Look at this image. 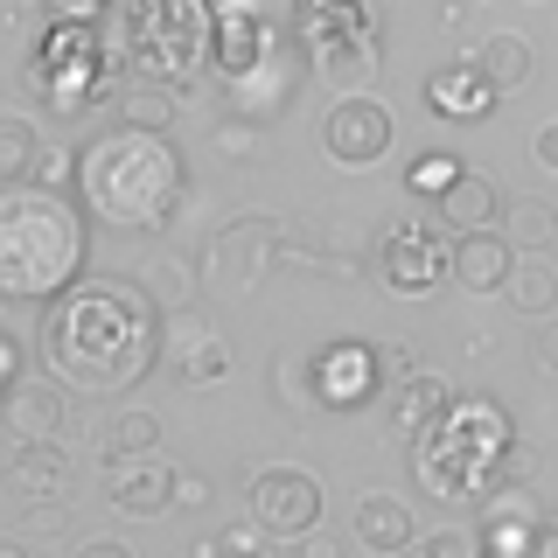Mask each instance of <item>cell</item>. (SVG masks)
I'll use <instances>...</instances> for the list:
<instances>
[{
	"mask_svg": "<svg viewBox=\"0 0 558 558\" xmlns=\"http://www.w3.org/2000/svg\"><path fill=\"white\" fill-rule=\"evenodd\" d=\"M161 322L154 293L140 279H77L43 307V363L63 391H133L161 363Z\"/></svg>",
	"mask_w": 558,
	"mask_h": 558,
	"instance_id": "cell-1",
	"label": "cell"
},
{
	"mask_svg": "<svg viewBox=\"0 0 558 558\" xmlns=\"http://www.w3.org/2000/svg\"><path fill=\"white\" fill-rule=\"evenodd\" d=\"M77 189H84V209L112 231H168L174 209H182V154H174L168 133L119 119L112 133H98L84 147Z\"/></svg>",
	"mask_w": 558,
	"mask_h": 558,
	"instance_id": "cell-2",
	"label": "cell"
},
{
	"mask_svg": "<svg viewBox=\"0 0 558 558\" xmlns=\"http://www.w3.org/2000/svg\"><path fill=\"white\" fill-rule=\"evenodd\" d=\"M84 252H92V223L70 196H49L35 182L0 189V293L8 301L49 307L84 279Z\"/></svg>",
	"mask_w": 558,
	"mask_h": 558,
	"instance_id": "cell-3",
	"label": "cell"
},
{
	"mask_svg": "<svg viewBox=\"0 0 558 558\" xmlns=\"http://www.w3.org/2000/svg\"><path fill=\"white\" fill-rule=\"evenodd\" d=\"M517 468V418L482 391H453V405L412 440V475L440 502H488Z\"/></svg>",
	"mask_w": 558,
	"mask_h": 558,
	"instance_id": "cell-4",
	"label": "cell"
},
{
	"mask_svg": "<svg viewBox=\"0 0 558 558\" xmlns=\"http://www.w3.org/2000/svg\"><path fill=\"white\" fill-rule=\"evenodd\" d=\"M98 28L133 84L189 92L203 70H217V0H112Z\"/></svg>",
	"mask_w": 558,
	"mask_h": 558,
	"instance_id": "cell-5",
	"label": "cell"
},
{
	"mask_svg": "<svg viewBox=\"0 0 558 558\" xmlns=\"http://www.w3.org/2000/svg\"><path fill=\"white\" fill-rule=\"evenodd\" d=\"M287 35L301 43L314 77H328L336 92H363L384 63V28H377L371 0H301Z\"/></svg>",
	"mask_w": 558,
	"mask_h": 558,
	"instance_id": "cell-6",
	"label": "cell"
},
{
	"mask_svg": "<svg viewBox=\"0 0 558 558\" xmlns=\"http://www.w3.org/2000/svg\"><path fill=\"white\" fill-rule=\"evenodd\" d=\"M28 77L57 112H98L105 98H126L119 92L126 63L112 57V43H105L98 22H49L43 43H35Z\"/></svg>",
	"mask_w": 558,
	"mask_h": 558,
	"instance_id": "cell-7",
	"label": "cell"
},
{
	"mask_svg": "<svg viewBox=\"0 0 558 558\" xmlns=\"http://www.w3.org/2000/svg\"><path fill=\"white\" fill-rule=\"evenodd\" d=\"M371 272H377L384 293H398V301H426L440 279H453V231L447 223H426V217L391 223V231L377 238V252H371Z\"/></svg>",
	"mask_w": 558,
	"mask_h": 558,
	"instance_id": "cell-8",
	"label": "cell"
},
{
	"mask_svg": "<svg viewBox=\"0 0 558 558\" xmlns=\"http://www.w3.org/2000/svg\"><path fill=\"white\" fill-rule=\"evenodd\" d=\"M244 502H252V523L272 537V545H301V537L322 531V482L307 475V468H258L252 488H244Z\"/></svg>",
	"mask_w": 558,
	"mask_h": 558,
	"instance_id": "cell-9",
	"label": "cell"
},
{
	"mask_svg": "<svg viewBox=\"0 0 558 558\" xmlns=\"http://www.w3.org/2000/svg\"><path fill=\"white\" fill-rule=\"evenodd\" d=\"M307 77H314V70L301 57V43H293V35H279V49H272L266 63L223 84V112H231V119H252V126H272V119H287V105L301 98Z\"/></svg>",
	"mask_w": 558,
	"mask_h": 558,
	"instance_id": "cell-10",
	"label": "cell"
},
{
	"mask_svg": "<svg viewBox=\"0 0 558 558\" xmlns=\"http://www.w3.org/2000/svg\"><path fill=\"white\" fill-rule=\"evenodd\" d=\"M391 140H398V119H391V105L371 98V92H342L322 119V147H328L336 168H377L384 154H391Z\"/></svg>",
	"mask_w": 558,
	"mask_h": 558,
	"instance_id": "cell-11",
	"label": "cell"
},
{
	"mask_svg": "<svg viewBox=\"0 0 558 558\" xmlns=\"http://www.w3.org/2000/svg\"><path fill=\"white\" fill-rule=\"evenodd\" d=\"M545 537H551L545 502H537L523 482H502L496 496L482 502V523H475V558H545Z\"/></svg>",
	"mask_w": 558,
	"mask_h": 558,
	"instance_id": "cell-12",
	"label": "cell"
},
{
	"mask_svg": "<svg viewBox=\"0 0 558 558\" xmlns=\"http://www.w3.org/2000/svg\"><path fill=\"white\" fill-rule=\"evenodd\" d=\"M314 391H322L328 412H363L384 391V349L349 342V336L322 342L314 349Z\"/></svg>",
	"mask_w": 558,
	"mask_h": 558,
	"instance_id": "cell-13",
	"label": "cell"
},
{
	"mask_svg": "<svg viewBox=\"0 0 558 558\" xmlns=\"http://www.w3.org/2000/svg\"><path fill=\"white\" fill-rule=\"evenodd\" d=\"M279 49V22L266 0H217V77L231 84Z\"/></svg>",
	"mask_w": 558,
	"mask_h": 558,
	"instance_id": "cell-14",
	"label": "cell"
},
{
	"mask_svg": "<svg viewBox=\"0 0 558 558\" xmlns=\"http://www.w3.org/2000/svg\"><path fill=\"white\" fill-rule=\"evenodd\" d=\"M174 482H182V468H168L161 453H105V488L126 517L174 510Z\"/></svg>",
	"mask_w": 558,
	"mask_h": 558,
	"instance_id": "cell-15",
	"label": "cell"
},
{
	"mask_svg": "<svg viewBox=\"0 0 558 558\" xmlns=\"http://www.w3.org/2000/svg\"><path fill=\"white\" fill-rule=\"evenodd\" d=\"M0 426H8V440L14 447H57L63 440V426H70V398H63V384L57 377H43V384H14L8 391V405H0Z\"/></svg>",
	"mask_w": 558,
	"mask_h": 558,
	"instance_id": "cell-16",
	"label": "cell"
},
{
	"mask_svg": "<svg viewBox=\"0 0 558 558\" xmlns=\"http://www.w3.org/2000/svg\"><path fill=\"white\" fill-rule=\"evenodd\" d=\"M496 84L482 77V63L475 57H453L447 70H433L426 77V105H433V119H447V126H482L488 112H496Z\"/></svg>",
	"mask_w": 558,
	"mask_h": 558,
	"instance_id": "cell-17",
	"label": "cell"
},
{
	"mask_svg": "<svg viewBox=\"0 0 558 558\" xmlns=\"http://www.w3.org/2000/svg\"><path fill=\"white\" fill-rule=\"evenodd\" d=\"M517 258L523 252L502 231H461L453 238V287L461 293H510Z\"/></svg>",
	"mask_w": 558,
	"mask_h": 558,
	"instance_id": "cell-18",
	"label": "cell"
},
{
	"mask_svg": "<svg viewBox=\"0 0 558 558\" xmlns=\"http://www.w3.org/2000/svg\"><path fill=\"white\" fill-rule=\"evenodd\" d=\"M349 531H356V545L371 551V558H391V551H405L412 545V502H398L391 488H363L356 496V523H349Z\"/></svg>",
	"mask_w": 558,
	"mask_h": 558,
	"instance_id": "cell-19",
	"label": "cell"
},
{
	"mask_svg": "<svg viewBox=\"0 0 558 558\" xmlns=\"http://www.w3.org/2000/svg\"><path fill=\"white\" fill-rule=\"evenodd\" d=\"M502 209H510V196H502L488 174L468 168L461 182H453L447 196H440V223H447L453 238H461V231H488V223H502Z\"/></svg>",
	"mask_w": 558,
	"mask_h": 558,
	"instance_id": "cell-20",
	"label": "cell"
},
{
	"mask_svg": "<svg viewBox=\"0 0 558 558\" xmlns=\"http://www.w3.org/2000/svg\"><path fill=\"white\" fill-rule=\"evenodd\" d=\"M447 405H453V384H447V377H433V371H418V377H405V384L391 391V433L418 440V433H426Z\"/></svg>",
	"mask_w": 558,
	"mask_h": 558,
	"instance_id": "cell-21",
	"label": "cell"
},
{
	"mask_svg": "<svg viewBox=\"0 0 558 558\" xmlns=\"http://www.w3.org/2000/svg\"><path fill=\"white\" fill-rule=\"evenodd\" d=\"M475 63H482V77L496 84L502 98H510V92H523V84H531V70H537L531 43H523V35H510V28H502V35H488V43L475 49Z\"/></svg>",
	"mask_w": 558,
	"mask_h": 558,
	"instance_id": "cell-22",
	"label": "cell"
},
{
	"mask_svg": "<svg viewBox=\"0 0 558 558\" xmlns=\"http://www.w3.org/2000/svg\"><path fill=\"white\" fill-rule=\"evenodd\" d=\"M502 238L517 244L523 258H545L551 244H558V209L551 203H537V196H510V209H502Z\"/></svg>",
	"mask_w": 558,
	"mask_h": 558,
	"instance_id": "cell-23",
	"label": "cell"
},
{
	"mask_svg": "<svg viewBox=\"0 0 558 558\" xmlns=\"http://www.w3.org/2000/svg\"><path fill=\"white\" fill-rule=\"evenodd\" d=\"M8 488L22 502H57L63 496V453L57 447H22L8 468Z\"/></svg>",
	"mask_w": 558,
	"mask_h": 558,
	"instance_id": "cell-24",
	"label": "cell"
},
{
	"mask_svg": "<svg viewBox=\"0 0 558 558\" xmlns=\"http://www.w3.org/2000/svg\"><path fill=\"white\" fill-rule=\"evenodd\" d=\"M517 314H531V322H551V307H558V272H551V258H517V272H510V293H502Z\"/></svg>",
	"mask_w": 558,
	"mask_h": 558,
	"instance_id": "cell-25",
	"label": "cell"
},
{
	"mask_svg": "<svg viewBox=\"0 0 558 558\" xmlns=\"http://www.w3.org/2000/svg\"><path fill=\"white\" fill-rule=\"evenodd\" d=\"M272 398H279V405H287L293 418L328 412V405H322V391H314V349H307V356H272Z\"/></svg>",
	"mask_w": 558,
	"mask_h": 558,
	"instance_id": "cell-26",
	"label": "cell"
},
{
	"mask_svg": "<svg viewBox=\"0 0 558 558\" xmlns=\"http://www.w3.org/2000/svg\"><path fill=\"white\" fill-rule=\"evenodd\" d=\"M119 119H126V126H147V133H174V119H182V92H168V84H126Z\"/></svg>",
	"mask_w": 558,
	"mask_h": 558,
	"instance_id": "cell-27",
	"label": "cell"
},
{
	"mask_svg": "<svg viewBox=\"0 0 558 558\" xmlns=\"http://www.w3.org/2000/svg\"><path fill=\"white\" fill-rule=\"evenodd\" d=\"M35 161H43V140H35V126L22 112H8V119H0V182H8V189L28 182Z\"/></svg>",
	"mask_w": 558,
	"mask_h": 558,
	"instance_id": "cell-28",
	"label": "cell"
},
{
	"mask_svg": "<svg viewBox=\"0 0 558 558\" xmlns=\"http://www.w3.org/2000/svg\"><path fill=\"white\" fill-rule=\"evenodd\" d=\"M140 287L154 293V307H161V314H174V307H196V279H189L182 258H154V266L140 272Z\"/></svg>",
	"mask_w": 558,
	"mask_h": 558,
	"instance_id": "cell-29",
	"label": "cell"
},
{
	"mask_svg": "<svg viewBox=\"0 0 558 558\" xmlns=\"http://www.w3.org/2000/svg\"><path fill=\"white\" fill-rule=\"evenodd\" d=\"M161 447V418L154 412H119L105 426V453H154Z\"/></svg>",
	"mask_w": 558,
	"mask_h": 558,
	"instance_id": "cell-30",
	"label": "cell"
},
{
	"mask_svg": "<svg viewBox=\"0 0 558 558\" xmlns=\"http://www.w3.org/2000/svg\"><path fill=\"white\" fill-rule=\"evenodd\" d=\"M461 174H468V161H453V154H418V161L405 168V189H412V196H433V203H440L447 189L461 182Z\"/></svg>",
	"mask_w": 558,
	"mask_h": 558,
	"instance_id": "cell-31",
	"label": "cell"
},
{
	"mask_svg": "<svg viewBox=\"0 0 558 558\" xmlns=\"http://www.w3.org/2000/svg\"><path fill=\"white\" fill-rule=\"evenodd\" d=\"M77 168H84V154H70V147H43V161H35L28 182H35V189H49V196H70Z\"/></svg>",
	"mask_w": 558,
	"mask_h": 558,
	"instance_id": "cell-32",
	"label": "cell"
},
{
	"mask_svg": "<svg viewBox=\"0 0 558 558\" xmlns=\"http://www.w3.org/2000/svg\"><path fill=\"white\" fill-rule=\"evenodd\" d=\"M217 545H223V558H272V551H266V545H272V537H266V531H258V523H252V517H244V523H231V531H223V537H217Z\"/></svg>",
	"mask_w": 558,
	"mask_h": 558,
	"instance_id": "cell-33",
	"label": "cell"
},
{
	"mask_svg": "<svg viewBox=\"0 0 558 558\" xmlns=\"http://www.w3.org/2000/svg\"><path fill=\"white\" fill-rule=\"evenodd\" d=\"M28 384V342L22 336H0V391Z\"/></svg>",
	"mask_w": 558,
	"mask_h": 558,
	"instance_id": "cell-34",
	"label": "cell"
},
{
	"mask_svg": "<svg viewBox=\"0 0 558 558\" xmlns=\"http://www.w3.org/2000/svg\"><path fill=\"white\" fill-rule=\"evenodd\" d=\"M258 147V126L252 119H231L223 112V126H217V154H252Z\"/></svg>",
	"mask_w": 558,
	"mask_h": 558,
	"instance_id": "cell-35",
	"label": "cell"
},
{
	"mask_svg": "<svg viewBox=\"0 0 558 558\" xmlns=\"http://www.w3.org/2000/svg\"><path fill=\"white\" fill-rule=\"evenodd\" d=\"M70 523V502H22V531H63Z\"/></svg>",
	"mask_w": 558,
	"mask_h": 558,
	"instance_id": "cell-36",
	"label": "cell"
},
{
	"mask_svg": "<svg viewBox=\"0 0 558 558\" xmlns=\"http://www.w3.org/2000/svg\"><path fill=\"white\" fill-rule=\"evenodd\" d=\"M49 14H57V22H105L112 0H49Z\"/></svg>",
	"mask_w": 558,
	"mask_h": 558,
	"instance_id": "cell-37",
	"label": "cell"
},
{
	"mask_svg": "<svg viewBox=\"0 0 558 558\" xmlns=\"http://www.w3.org/2000/svg\"><path fill=\"white\" fill-rule=\"evenodd\" d=\"M433 558H475V531H440L433 537Z\"/></svg>",
	"mask_w": 558,
	"mask_h": 558,
	"instance_id": "cell-38",
	"label": "cell"
},
{
	"mask_svg": "<svg viewBox=\"0 0 558 558\" xmlns=\"http://www.w3.org/2000/svg\"><path fill=\"white\" fill-rule=\"evenodd\" d=\"M405 377H418V363H412V349H384V384H405Z\"/></svg>",
	"mask_w": 558,
	"mask_h": 558,
	"instance_id": "cell-39",
	"label": "cell"
},
{
	"mask_svg": "<svg viewBox=\"0 0 558 558\" xmlns=\"http://www.w3.org/2000/svg\"><path fill=\"white\" fill-rule=\"evenodd\" d=\"M531 356H537V371H558V322H545V328H537Z\"/></svg>",
	"mask_w": 558,
	"mask_h": 558,
	"instance_id": "cell-40",
	"label": "cell"
},
{
	"mask_svg": "<svg viewBox=\"0 0 558 558\" xmlns=\"http://www.w3.org/2000/svg\"><path fill=\"white\" fill-rule=\"evenodd\" d=\"M196 502H209V482L203 475H182V482H174V510H196Z\"/></svg>",
	"mask_w": 558,
	"mask_h": 558,
	"instance_id": "cell-41",
	"label": "cell"
},
{
	"mask_svg": "<svg viewBox=\"0 0 558 558\" xmlns=\"http://www.w3.org/2000/svg\"><path fill=\"white\" fill-rule=\"evenodd\" d=\"M293 551H301V558H349V551H342V545H336V537H328V531L301 537V545H293Z\"/></svg>",
	"mask_w": 558,
	"mask_h": 558,
	"instance_id": "cell-42",
	"label": "cell"
},
{
	"mask_svg": "<svg viewBox=\"0 0 558 558\" xmlns=\"http://www.w3.org/2000/svg\"><path fill=\"white\" fill-rule=\"evenodd\" d=\"M531 154H537V168H545V174H558V126L537 133V140H531Z\"/></svg>",
	"mask_w": 558,
	"mask_h": 558,
	"instance_id": "cell-43",
	"label": "cell"
},
{
	"mask_svg": "<svg viewBox=\"0 0 558 558\" xmlns=\"http://www.w3.org/2000/svg\"><path fill=\"white\" fill-rule=\"evenodd\" d=\"M77 558H133L119 537H92V545H77Z\"/></svg>",
	"mask_w": 558,
	"mask_h": 558,
	"instance_id": "cell-44",
	"label": "cell"
},
{
	"mask_svg": "<svg viewBox=\"0 0 558 558\" xmlns=\"http://www.w3.org/2000/svg\"><path fill=\"white\" fill-rule=\"evenodd\" d=\"M391 558H433V537H412L405 551H391Z\"/></svg>",
	"mask_w": 558,
	"mask_h": 558,
	"instance_id": "cell-45",
	"label": "cell"
},
{
	"mask_svg": "<svg viewBox=\"0 0 558 558\" xmlns=\"http://www.w3.org/2000/svg\"><path fill=\"white\" fill-rule=\"evenodd\" d=\"M545 558H558V531H551V537H545Z\"/></svg>",
	"mask_w": 558,
	"mask_h": 558,
	"instance_id": "cell-46",
	"label": "cell"
}]
</instances>
